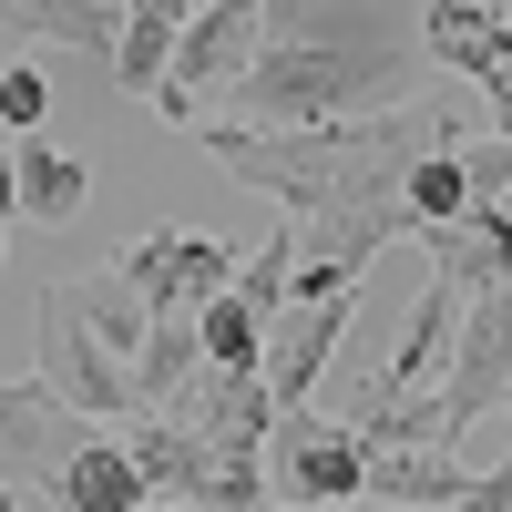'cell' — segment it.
Returning <instances> with one entry per match:
<instances>
[{"label":"cell","instance_id":"obj_1","mask_svg":"<svg viewBox=\"0 0 512 512\" xmlns=\"http://www.w3.org/2000/svg\"><path fill=\"white\" fill-rule=\"evenodd\" d=\"M420 93L410 0H256V62L236 72L226 123H349Z\"/></svg>","mask_w":512,"mask_h":512},{"label":"cell","instance_id":"obj_2","mask_svg":"<svg viewBox=\"0 0 512 512\" xmlns=\"http://www.w3.org/2000/svg\"><path fill=\"white\" fill-rule=\"evenodd\" d=\"M461 134H472V113H461V103H431V93L379 103V113H349V123H226V113L195 123V144L216 154L236 185L277 195L287 226H308V216H359V205H400V175H410L420 154L461 144Z\"/></svg>","mask_w":512,"mask_h":512},{"label":"cell","instance_id":"obj_3","mask_svg":"<svg viewBox=\"0 0 512 512\" xmlns=\"http://www.w3.org/2000/svg\"><path fill=\"white\" fill-rule=\"evenodd\" d=\"M113 441L134 451V472H144L154 502H185V512H256L267 502V472H256V461L195 441V431H175V420H154V410L113 420Z\"/></svg>","mask_w":512,"mask_h":512},{"label":"cell","instance_id":"obj_4","mask_svg":"<svg viewBox=\"0 0 512 512\" xmlns=\"http://www.w3.org/2000/svg\"><path fill=\"white\" fill-rule=\"evenodd\" d=\"M31 328H41V369H31V379H41V390H52L62 410L103 420V431H113V420H134V369H123L103 338L72 318V297H62V287H41Z\"/></svg>","mask_w":512,"mask_h":512},{"label":"cell","instance_id":"obj_5","mask_svg":"<svg viewBox=\"0 0 512 512\" xmlns=\"http://www.w3.org/2000/svg\"><path fill=\"white\" fill-rule=\"evenodd\" d=\"M246 62H256V0H205L175 41V62H164V82H154V113L205 123V103H226Z\"/></svg>","mask_w":512,"mask_h":512},{"label":"cell","instance_id":"obj_6","mask_svg":"<svg viewBox=\"0 0 512 512\" xmlns=\"http://www.w3.org/2000/svg\"><path fill=\"white\" fill-rule=\"evenodd\" d=\"M113 277L134 287L154 318H164V308L195 318L205 297H226V287H236V246H226V236H195V226H154V236H134V246L113 256Z\"/></svg>","mask_w":512,"mask_h":512},{"label":"cell","instance_id":"obj_7","mask_svg":"<svg viewBox=\"0 0 512 512\" xmlns=\"http://www.w3.org/2000/svg\"><path fill=\"white\" fill-rule=\"evenodd\" d=\"M267 461H277V502H308V512H349L369 492V451L349 441V420H318V410H277Z\"/></svg>","mask_w":512,"mask_h":512},{"label":"cell","instance_id":"obj_8","mask_svg":"<svg viewBox=\"0 0 512 512\" xmlns=\"http://www.w3.org/2000/svg\"><path fill=\"white\" fill-rule=\"evenodd\" d=\"M512 400V277L461 297V338H451V369H441V410H451V441L492 420Z\"/></svg>","mask_w":512,"mask_h":512},{"label":"cell","instance_id":"obj_9","mask_svg":"<svg viewBox=\"0 0 512 512\" xmlns=\"http://www.w3.org/2000/svg\"><path fill=\"white\" fill-rule=\"evenodd\" d=\"M349 308H359V287H328V297H287V308L267 318V359H256V379H267L277 410H308L318 400L338 338H349Z\"/></svg>","mask_w":512,"mask_h":512},{"label":"cell","instance_id":"obj_10","mask_svg":"<svg viewBox=\"0 0 512 512\" xmlns=\"http://www.w3.org/2000/svg\"><path fill=\"white\" fill-rule=\"evenodd\" d=\"M103 420H82V410H62L41 379H0V482L11 492H31V482H62V461L93 441Z\"/></svg>","mask_w":512,"mask_h":512},{"label":"cell","instance_id":"obj_11","mask_svg":"<svg viewBox=\"0 0 512 512\" xmlns=\"http://www.w3.org/2000/svg\"><path fill=\"white\" fill-rule=\"evenodd\" d=\"M154 420H175V431H195V441L256 461V451H267V431H277V400H267V379H256V369H216V359H205Z\"/></svg>","mask_w":512,"mask_h":512},{"label":"cell","instance_id":"obj_12","mask_svg":"<svg viewBox=\"0 0 512 512\" xmlns=\"http://www.w3.org/2000/svg\"><path fill=\"white\" fill-rule=\"evenodd\" d=\"M420 62H441L461 82H492L512 62V11L502 0H420Z\"/></svg>","mask_w":512,"mask_h":512},{"label":"cell","instance_id":"obj_13","mask_svg":"<svg viewBox=\"0 0 512 512\" xmlns=\"http://www.w3.org/2000/svg\"><path fill=\"white\" fill-rule=\"evenodd\" d=\"M451 338H461V287H451V277H431V287H420V308L400 318V349H390V369L369 379V400H420V390H441Z\"/></svg>","mask_w":512,"mask_h":512},{"label":"cell","instance_id":"obj_14","mask_svg":"<svg viewBox=\"0 0 512 512\" xmlns=\"http://www.w3.org/2000/svg\"><path fill=\"white\" fill-rule=\"evenodd\" d=\"M420 246H431V277H451L461 297H482L512 277V205H492V216H451V226H420Z\"/></svg>","mask_w":512,"mask_h":512},{"label":"cell","instance_id":"obj_15","mask_svg":"<svg viewBox=\"0 0 512 512\" xmlns=\"http://www.w3.org/2000/svg\"><path fill=\"white\" fill-rule=\"evenodd\" d=\"M461 492H472V472H461V451H441V441L369 451V502H420V512H451Z\"/></svg>","mask_w":512,"mask_h":512},{"label":"cell","instance_id":"obj_16","mask_svg":"<svg viewBox=\"0 0 512 512\" xmlns=\"http://www.w3.org/2000/svg\"><path fill=\"white\" fill-rule=\"evenodd\" d=\"M185 21H195V0H123V41H113V82H123V93L154 103V82H164V62H175Z\"/></svg>","mask_w":512,"mask_h":512},{"label":"cell","instance_id":"obj_17","mask_svg":"<svg viewBox=\"0 0 512 512\" xmlns=\"http://www.w3.org/2000/svg\"><path fill=\"white\" fill-rule=\"evenodd\" d=\"M62 512H144L154 492H144V472H134V451H123L113 431H93V441H82L72 461H62Z\"/></svg>","mask_w":512,"mask_h":512},{"label":"cell","instance_id":"obj_18","mask_svg":"<svg viewBox=\"0 0 512 512\" xmlns=\"http://www.w3.org/2000/svg\"><path fill=\"white\" fill-rule=\"evenodd\" d=\"M11 185H21V216H41V226H72L82 205H93V164H82V154H62V144H41V134H21V154H11Z\"/></svg>","mask_w":512,"mask_h":512},{"label":"cell","instance_id":"obj_19","mask_svg":"<svg viewBox=\"0 0 512 512\" xmlns=\"http://www.w3.org/2000/svg\"><path fill=\"white\" fill-rule=\"evenodd\" d=\"M0 31H31V41H62V52L113 62L123 11H113V0H0Z\"/></svg>","mask_w":512,"mask_h":512},{"label":"cell","instance_id":"obj_20","mask_svg":"<svg viewBox=\"0 0 512 512\" xmlns=\"http://www.w3.org/2000/svg\"><path fill=\"white\" fill-rule=\"evenodd\" d=\"M62 297H72V318L93 328V338H103V349H113L123 369H134V349H144V328H154V308H144V297L123 287L113 267H93V277H62Z\"/></svg>","mask_w":512,"mask_h":512},{"label":"cell","instance_id":"obj_21","mask_svg":"<svg viewBox=\"0 0 512 512\" xmlns=\"http://www.w3.org/2000/svg\"><path fill=\"white\" fill-rule=\"evenodd\" d=\"M195 369H205V338H195V318H175V308H164V318L144 328V349H134V410H164V400H175Z\"/></svg>","mask_w":512,"mask_h":512},{"label":"cell","instance_id":"obj_22","mask_svg":"<svg viewBox=\"0 0 512 512\" xmlns=\"http://www.w3.org/2000/svg\"><path fill=\"white\" fill-rule=\"evenodd\" d=\"M287 287H297V236L277 226V236L256 246V256H236V287H226V297H236V308H246L256 328H267V318L287 308Z\"/></svg>","mask_w":512,"mask_h":512},{"label":"cell","instance_id":"obj_23","mask_svg":"<svg viewBox=\"0 0 512 512\" xmlns=\"http://www.w3.org/2000/svg\"><path fill=\"white\" fill-rule=\"evenodd\" d=\"M451 164H461V205H472V216L512 205V144H502V134H482V123H472V134L451 144Z\"/></svg>","mask_w":512,"mask_h":512},{"label":"cell","instance_id":"obj_24","mask_svg":"<svg viewBox=\"0 0 512 512\" xmlns=\"http://www.w3.org/2000/svg\"><path fill=\"white\" fill-rule=\"evenodd\" d=\"M400 205H410V236H420V226L472 216V205H461V164H451V144H441V154H420L410 175H400Z\"/></svg>","mask_w":512,"mask_h":512},{"label":"cell","instance_id":"obj_25","mask_svg":"<svg viewBox=\"0 0 512 512\" xmlns=\"http://www.w3.org/2000/svg\"><path fill=\"white\" fill-rule=\"evenodd\" d=\"M195 338H205V359H216V369H256V359H267V328H256L236 297H205V308H195Z\"/></svg>","mask_w":512,"mask_h":512},{"label":"cell","instance_id":"obj_26","mask_svg":"<svg viewBox=\"0 0 512 512\" xmlns=\"http://www.w3.org/2000/svg\"><path fill=\"white\" fill-rule=\"evenodd\" d=\"M41 113H52V82L31 62H0V134H41Z\"/></svg>","mask_w":512,"mask_h":512},{"label":"cell","instance_id":"obj_27","mask_svg":"<svg viewBox=\"0 0 512 512\" xmlns=\"http://www.w3.org/2000/svg\"><path fill=\"white\" fill-rule=\"evenodd\" d=\"M482 134H502V144H512V62L482 82Z\"/></svg>","mask_w":512,"mask_h":512},{"label":"cell","instance_id":"obj_28","mask_svg":"<svg viewBox=\"0 0 512 512\" xmlns=\"http://www.w3.org/2000/svg\"><path fill=\"white\" fill-rule=\"evenodd\" d=\"M451 512H512V472H472V492H461Z\"/></svg>","mask_w":512,"mask_h":512},{"label":"cell","instance_id":"obj_29","mask_svg":"<svg viewBox=\"0 0 512 512\" xmlns=\"http://www.w3.org/2000/svg\"><path fill=\"white\" fill-rule=\"evenodd\" d=\"M21 216V185H11V154H0V226Z\"/></svg>","mask_w":512,"mask_h":512},{"label":"cell","instance_id":"obj_30","mask_svg":"<svg viewBox=\"0 0 512 512\" xmlns=\"http://www.w3.org/2000/svg\"><path fill=\"white\" fill-rule=\"evenodd\" d=\"M349 512H420V502H369V492H359V502H349Z\"/></svg>","mask_w":512,"mask_h":512},{"label":"cell","instance_id":"obj_31","mask_svg":"<svg viewBox=\"0 0 512 512\" xmlns=\"http://www.w3.org/2000/svg\"><path fill=\"white\" fill-rule=\"evenodd\" d=\"M256 512H308V502H277V492H267V502H256Z\"/></svg>","mask_w":512,"mask_h":512},{"label":"cell","instance_id":"obj_32","mask_svg":"<svg viewBox=\"0 0 512 512\" xmlns=\"http://www.w3.org/2000/svg\"><path fill=\"white\" fill-rule=\"evenodd\" d=\"M0 512H21V492H11V482H0Z\"/></svg>","mask_w":512,"mask_h":512},{"label":"cell","instance_id":"obj_33","mask_svg":"<svg viewBox=\"0 0 512 512\" xmlns=\"http://www.w3.org/2000/svg\"><path fill=\"white\" fill-rule=\"evenodd\" d=\"M144 512H185V502H144Z\"/></svg>","mask_w":512,"mask_h":512}]
</instances>
